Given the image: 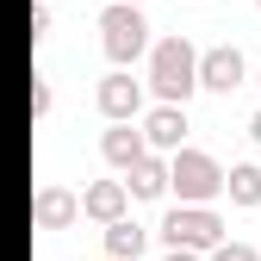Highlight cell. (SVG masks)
<instances>
[{
	"instance_id": "1",
	"label": "cell",
	"mask_w": 261,
	"mask_h": 261,
	"mask_svg": "<svg viewBox=\"0 0 261 261\" xmlns=\"http://www.w3.org/2000/svg\"><path fill=\"white\" fill-rule=\"evenodd\" d=\"M193 87H199V56H193V44L187 38H162L155 44V93L168 106H180Z\"/></svg>"
},
{
	"instance_id": "2",
	"label": "cell",
	"mask_w": 261,
	"mask_h": 261,
	"mask_svg": "<svg viewBox=\"0 0 261 261\" xmlns=\"http://www.w3.org/2000/svg\"><path fill=\"white\" fill-rule=\"evenodd\" d=\"M100 31H106V56H112V62H130V56L149 44V25H143V13H137V7H118V0L106 7Z\"/></svg>"
},
{
	"instance_id": "3",
	"label": "cell",
	"mask_w": 261,
	"mask_h": 261,
	"mask_svg": "<svg viewBox=\"0 0 261 261\" xmlns=\"http://www.w3.org/2000/svg\"><path fill=\"white\" fill-rule=\"evenodd\" d=\"M168 180L180 187V199H193V205H199V199H212V193L224 187L218 162H212V155H199V149H180V155H174V174H168Z\"/></svg>"
},
{
	"instance_id": "4",
	"label": "cell",
	"mask_w": 261,
	"mask_h": 261,
	"mask_svg": "<svg viewBox=\"0 0 261 261\" xmlns=\"http://www.w3.org/2000/svg\"><path fill=\"white\" fill-rule=\"evenodd\" d=\"M162 230H168V243H174V249L187 255V249H212L224 224H218L212 212H199V205H174V212H168V224H162Z\"/></svg>"
},
{
	"instance_id": "5",
	"label": "cell",
	"mask_w": 261,
	"mask_h": 261,
	"mask_svg": "<svg viewBox=\"0 0 261 261\" xmlns=\"http://www.w3.org/2000/svg\"><path fill=\"white\" fill-rule=\"evenodd\" d=\"M199 81L205 87H218V93H230V87H243V56L224 44V50H205L199 56Z\"/></svg>"
},
{
	"instance_id": "6",
	"label": "cell",
	"mask_w": 261,
	"mask_h": 261,
	"mask_svg": "<svg viewBox=\"0 0 261 261\" xmlns=\"http://www.w3.org/2000/svg\"><path fill=\"white\" fill-rule=\"evenodd\" d=\"M137 106H143V93H137L130 75H106V81H100V112H106V118H130Z\"/></svg>"
},
{
	"instance_id": "7",
	"label": "cell",
	"mask_w": 261,
	"mask_h": 261,
	"mask_svg": "<svg viewBox=\"0 0 261 261\" xmlns=\"http://www.w3.org/2000/svg\"><path fill=\"white\" fill-rule=\"evenodd\" d=\"M81 205L100 218V224H118V218H124V187H118V180H100V187H93Z\"/></svg>"
},
{
	"instance_id": "8",
	"label": "cell",
	"mask_w": 261,
	"mask_h": 261,
	"mask_svg": "<svg viewBox=\"0 0 261 261\" xmlns=\"http://www.w3.org/2000/svg\"><path fill=\"white\" fill-rule=\"evenodd\" d=\"M31 218L56 230V224H69V218H75V199H69L62 187H50V193H38V199H31Z\"/></svg>"
},
{
	"instance_id": "9",
	"label": "cell",
	"mask_w": 261,
	"mask_h": 261,
	"mask_svg": "<svg viewBox=\"0 0 261 261\" xmlns=\"http://www.w3.org/2000/svg\"><path fill=\"white\" fill-rule=\"evenodd\" d=\"M180 130H187V112H180V106H162V112L149 118V143H155V149H180Z\"/></svg>"
},
{
	"instance_id": "10",
	"label": "cell",
	"mask_w": 261,
	"mask_h": 261,
	"mask_svg": "<svg viewBox=\"0 0 261 261\" xmlns=\"http://www.w3.org/2000/svg\"><path fill=\"white\" fill-rule=\"evenodd\" d=\"M143 255V230H137V224H112V230H106V261H137Z\"/></svg>"
},
{
	"instance_id": "11",
	"label": "cell",
	"mask_w": 261,
	"mask_h": 261,
	"mask_svg": "<svg viewBox=\"0 0 261 261\" xmlns=\"http://www.w3.org/2000/svg\"><path fill=\"white\" fill-rule=\"evenodd\" d=\"M106 162H118V168H137V162H143V137H137V130H106Z\"/></svg>"
},
{
	"instance_id": "12",
	"label": "cell",
	"mask_w": 261,
	"mask_h": 261,
	"mask_svg": "<svg viewBox=\"0 0 261 261\" xmlns=\"http://www.w3.org/2000/svg\"><path fill=\"white\" fill-rule=\"evenodd\" d=\"M224 187H230V199H237V205H255V199H261V168H249V162H243V168L224 174Z\"/></svg>"
},
{
	"instance_id": "13",
	"label": "cell",
	"mask_w": 261,
	"mask_h": 261,
	"mask_svg": "<svg viewBox=\"0 0 261 261\" xmlns=\"http://www.w3.org/2000/svg\"><path fill=\"white\" fill-rule=\"evenodd\" d=\"M162 187H168V174H162V162H149V155H143L137 168H130V193H143V199H155Z\"/></svg>"
},
{
	"instance_id": "14",
	"label": "cell",
	"mask_w": 261,
	"mask_h": 261,
	"mask_svg": "<svg viewBox=\"0 0 261 261\" xmlns=\"http://www.w3.org/2000/svg\"><path fill=\"white\" fill-rule=\"evenodd\" d=\"M212 261H255V249H243V243H218Z\"/></svg>"
},
{
	"instance_id": "15",
	"label": "cell",
	"mask_w": 261,
	"mask_h": 261,
	"mask_svg": "<svg viewBox=\"0 0 261 261\" xmlns=\"http://www.w3.org/2000/svg\"><path fill=\"white\" fill-rule=\"evenodd\" d=\"M249 137H255V143H261V112H255V124H249Z\"/></svg>"
},
{
	"instance_id": "16",
	"label": "cell",
	"mask_w": 261,
	"mask_h": 261,
	"mask_svg": "<svg viewBox=\"0 0 261 261\" xmlns=\"http://www.w3.org/2000/svg\"><path fill=\"white\" fill-rule=\"evenodd\" d=\"M168 261H193V255H180V249H174V255H168Z\"/></svg>"
}]
</instances>
